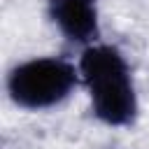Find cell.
Listing matches in <instances>:
<instances>
[{
    "mask_svg": "<svg viewBox=\"0 0 149 149\" xmlns=\"http://www.w3.org/2000/svg\"><path fill=\"white\" fill-rule=\"evenodd\" d=\"M95 116L107 126H130L137 116V93L123 54L112 44H88L79 58Z\"/></svg>",
    "mask_w": 149,
    "mask_h": 149,
    "instance_id": "6da1fadb",
    "label": "cell"
},
{
    "mask_svg": "<svg viewBox=\"0 0 149 149\" xmlns=\"http://www.w3.org/2000/svg\"><path fill=\"white\" fill-rule=\"evenodd\" d=\"M79 68L65 58L42 56L19 63L7 77L9 98L23 109H47L63 102L77 86Z\"/></svg>",
    "mask_w": 149,
    "mask_h": 149,
    "instance_id": "7a4b0ae2",
    "label": "cell"
},
{
    "mask_svg": "<svg viewBox=\"0 0 149 149\" xmlns=\"http://www.w3.org/2000/svg\"><path fill=\"white\" fill-rule=\"evenodd\" d=\"M49 19L74 44H91L100 35L95 0H49Z\"/></svg>",
    "mask_w": 149,
    "mask_h": 149,
    "instance_id": "3957f363",
    "label": "cell"
}]
</instances>
